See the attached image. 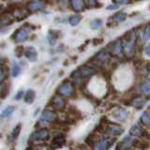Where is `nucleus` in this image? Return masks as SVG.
<instances>
[{
	"label": "nucleus",
	"instance_id": "f257e3e1",
	"mask_svg": "<svg viewBox=\"0 0 150 150\" xmlns=\"http://www.w3.org/2000/svg\"><path fill=\"white\" fill-rule=\"evenodd\" d=\"M121 41L124 53L129 57H133L136 51V41H137V35H136L135 29H131L127 32Z\"/></svg>",
	"mask_w": 150,
	"mask_h": 150
},
{
	"label": "nucleus",
	"instance_id": "f03ea898",
	"mask_svg": "<svg viewBox=\"0 0 150 150\" xmlns=\"http://www.w3.org/2000/svg\"><path fill=\"white\" fill-rule=\"evenodd\" d=\"M111 56L112 55L110 54L108 49H101L100 52H98V53L93 56L91 60H89V62H90V64L93 65L95 68L100 69L102 66H105L110 62Z\"/></svg>",
	"mask_w": 150,
	"mask_h": 150
},
{
	"label": "nucleus",
	"instance_id": "7ed1b4c3",
	"mask_svg": "<svg viewBox=\"0 0 150 150\" xmlns=\"http://www.w3.org/2000/svg\"><path fill=\"white\" fill-rule=\"evenodd\" d=\"M74 93V86L70 81H64L57 88V94L63 97H71Z\"/></svg>",
	"mask_w": 150,
	"mask_h": 150
},
{
	"label": "nucleus",
	"instance_id": "20e7f679",
	"mask_svg": "<svg viewBox=\"0 0 150 150\" xmlns=\"http://www.w3.org/2000/svg\"><path fill=\"white\" fill-rule=\"evenodd\" d=\"M109 48L110 50L108 51H109L111 55L119 58H122L124 56V50H123V46H122L121 40H116L115 41H112L109 45Z\"/></svg>",
	"mask_w": 150,
	"mask_h": 150
},
{
	"label": "nucleus",
	"instance_id": "39448f33",
	"mask_svg": "<svg viewBox=\"0 0 150 150\" xmlns=\"http://www.w3.org/2000/svg\"><path fill=\"white\" fill-rule=\"evenodd\" d=\"M50 137V133L48 129H41L37 130L34 132L29 139V142H34V143H40V142H46Z\"/></svg>",
	"mask_w": 150,
	"mask_h": 150
},
{
	"label": "nucleus",
	"instance_id": "423d86ee",
	"mask_svg": "<svg viewBox=\"0 0 150 150\" xmlns=\"http://www.w3.org/2000/svg\"><path fill=\"white\" fill-rule=\"evenodd\" d=\"M127 13L125 11H118V12H116L115 13L114 15H112L110 18H109V20H108V23H107V25L108 26H115V25H119V23H123L126 21V19H127Z\"/></svg>",
	"mask_w": 150,
	"mask_h": 150
},
{
	"label": "nucleus",
	"instance_id": "0eeeda50",
	"mask_svg": "<svg viewBox=\"0 0 150 150\" xmlns=\"http://www.w3.org/2000/svg\"><path fill=\"white\" fill-rule=\"evenodd\" d=\"M28 37H29V33L25 29V28L21 27L13 33V35L11 37V39L14 40L15 43H21V42L25 41Z\"/></svg>",
	"mask_w": 150,
	"mask_h": 150
},
{
	"label": "nucleus",
	"instance_id": "6e6552de",
	"mask_svg": "<svg viewBox=\"0 0 150 150\" xmlns=\"http://www.w3.org/2000/svg\"><path fill=\"white\" fill-rule=\"evenodd\" d=\"M44 7L45 3L44 1H41V0H31L26 4V9L30 13L40 11L44 8Z\"/></svg>",
	"mask_w": 150,
	"mask_h": 150
},
{
	"label": "nucleus",
	"instance_id": "1a4fd4ad",
	"mask_svg": "<svg viewBox=\"0 0 150 150\" xmlns=\"http://www.w3.org/2000/svg\"><path fill=\"white\" fill-rule=\"evenodd\" d=\"M56 119H57V115H56L54 112L51 110H44L40 115V123L49 124V123H52V122H54Z\"/></svg>",
	"mask_w": 150,
	"mask_h": 150
},
{
	"label": "nucleus",
	"instance_id": "9d476101",
	"mask_svg": "<svg viewBox=\"0 0 150 150\" xmlns=\"http://www.w3.org/2000/svg\"><path fill=\"white\" fill-rule=\"evenodd\" d=\"M52 107L56 111H63L66 108V101L60 95H55L51 100Z\"/></svg>",
	"mask_w": 150,
	"mask_h": 150
},
{
	"label": "nucleus",
	"instance_id": "9b49d317",
	"mask_svg": "<svg viewBox=\"0 0 150 150\" xmlns=\"http://www.w3.org/2000/svg\"><path fill=\"white\" fill-rule=\"evenodd\" d=\"M112 144V139L104 138L95 144V150H108Z\"/></svg>",
	"mask_w": 150,
	"mask_h": 150
},
{
	"label": "nucleus",
	"instance_id": "f8f14e48",
	"mask_svg": "<svg viewBox=\"0 0 150 150\" xmlns=\"http://www.w3.org/2000/svg\"><path fill=\"white\" fill-rule=\"evenodd\" d=\"M23 54L30 62H35L38 59V52L33 46H27Z\"/></svg>",
	"mask_w": 150,
	"mask_h": 150
},
{
	"label": "nucleus",
	"instance_id": "ddd939ff",
	"mask_svg": "<svg viewBox=\"0 0 150 150\" xmlns=\"http://www.w3.org/2000/svg\"><path fill=\"white\" fill-rule=\"evenodd\" d=\"M105 129H106V131L109 134L112 135V136H118V135H121L122 133L124 132V129L121 128L120 126L118 125H106L105 126Z\"/></svg>",
	"mask_w": 150,
	"mask_h": 150
},
{
	"label": "nucleus",
	"instance_id": "4468645a",
	"mask_svg": "<svg viewBox=\"0 0 150 150\" xmlns=\"http://www.w3.org/2000/svg\"><path fill=\"white\" fill-rule=\"evenodd\" d=\"M66 142V137L63 133H58L56 134L53 141H52V147L53 148H59L65 144Z\"/></svg>",
	"mask_w": 150,
	"mask_h": 150
},
{
	"label": "nucleus",
	"instance_id": "2eb2a0df",
	"mask_svg": "<svg viewBox=\"0 0 150 150\" xmlns=\"http://www.w3.org/2000/svg\"><path fill=\"white\" fill-rule=\"evenodd\" d=\"M70 7L75 12H80L84 9L86 4L83 0H70Z\"/></svg>",
	"mask_w": 150,
	"mask_h": 150
},
{
	"label": "nucleus",
	"instance_id": "dca6fc26",
	"mask_svg": "<svg viewBox=\"0 0 150 150\" xmlns=\"http://www.w3.org/2000/svg\"><path fill=\"white\" fill-rule=\"evenodd\" d=\"M130 102H131L130 103L131 105H133L136 109L140 110V109H142V108H144V105L146 104L147 98H143V97H137V98H134L133 100H131Z\"/></svg>",
	"mask_w": 150,
	"mask_h": 150
},
{
	"label": "nucleus",
	"instance_id": "f3484780",
	"mask_svg": "<svg viewBox=\"0 0 150 150\" xmlns=\"http://www.w3.org/2000/svg\"><path fill=\"white\" fill-rule=\"evenodd\" d=\"M112 116L118 121L123 122L127 119V117H128V112H127V111L123 109V108H119V109L115 110L112 112Z\"/></svg>",
	"mask_w": 150,
	"mask_h": 150
},
{
	"label": "nucleus",
	"instance_id": "a211bd4d",
	"mask_svg": "<svg viewBox=\"0 0 150 150\" xmlns=\"http://www.w3.org/2000/svg\"><path fill=\"white\" fill-rule=\"evenodd\" d=\"M136 142L137 141H135L131 136H126V137L123 139V141L121 142V144H119L117 146H119L120 149L123 147V148H129L130 146H132V145H135L136 144Z\"/></svg>",
	"mask_w": 150,
	"mask_h": 150
},
{
	"label": "nucleus",
	"instance_id": "6ab92c4d",
	"mask_svg": "<svg viewBox=\"0 0 150 150\" xmlns=\"http://www.w3.org/2000/svg\"><path fill=\"white\" fill-rule=\"evenodd\" d=\"M144 130L141 128L139 125H133L129 129V134L133 137H141V136H144Z\"/></svg>",
	"mask_w": 150,
	"mask_h": 150
},
{
	"label": "nucleus",
	"instance_id": "aec40b11",
	"mask_svg": "<svg viewBox=\"0 0 150 150\" xmlns=\"http://www.w3.org/2000/svg\"><path fill=\"white\" fill-rule=\"evenodd\" d=\"M35 98H36V92L33 89H28L25 92V96H23V100H25V102L28 103V104H31V103L34 102Z\"/></svg>",
	"mask_w": 150,
	"mask_h": 150
},
{
	"label": "nucleus",
	"instance_id": "412c9836",
	"mask_svg": "<svg viewBox=\"0 0 150 150\" xmlns=\"http://www.w3.org/2000/svg\"><path fill=\"white\" fill-rule=\"evenodd\" d=\"M14 111H15V107L14 106H7L5 109L1 112V115H0V117L3 119H8L12 115Z\"/></svg>",
	"mask_w": 150,
	"mask_h": 150
},
{
	"label": "nucleus",
	"instance_id": "4be33fe9",
	"mask_svg": "<svg viewBox=\"0 0 150 150\" xmlns=\"http://www.w3.org/2000/svg\"><path fill=\"white\" fill-rule=\"evenodd\" d=\"M103 22L101 19H94V20L89 22V26L93 30H100L102 27Z\"/></svg>",
	"mask_w": 150,
	"mask_h": 150
},
{
	"label": "nucleus",
	"instance_id": "5701e85b",
	"mask_svg": "<svg viewBox=\"0 0 150 150\" xmlns=\"http://www.w3.org/2000/svg\"><path fill=\"white\" fill-rule=\"evenodd\" d=\"M140 121L142 122L143 125L145 127H149L150 125V115L148 111H144L140 116Z\"/></svg>",
	"mask_w": 150,
	"mask_h": 150
},
{
	"label": "nucleus",
	"instance_id": "b1692460",
	"mask_svg": "<svg viewBox=\"0 0 150 150\" xmlns=\"http://www.w3.org/2000/svg\"><path fill=\"white\" fill-rule=\"evenodd\" d=\"M81 21H82V16L79 15V14H74V15H71L69 18V23L72 26L78 25Z\"/></svg>",
	"mask_w": 150,
	"mask_h": 150
},
{
	"label": "nucleus",
	"instance_id": "393cba45",
	"mask_svg": "<svg viewBox=\"0 0 150 150\" xmlns=\"http://www.w3.org/2000/svg\"><path fill=\"white\" fill-rule=\"evenodd\" d=\"M59 32H56V31H50L48 33V36H47V39H48V41H49V43L51 45H54L55 44V42H56V40L58 39V37L57 34H58Z\"/></svg>",
	"mask_w": 150,
	"mask_h": 150
},
{
	"label": "nucleus",
	"instance_id": "a878e982",
	"mask_svg": "<svg viewBox=\"0 0 150 150\" xmlns=\"http://www.w3.org/2000/svg\"><path fill=\"white\" fill-rule=\"evenodd\" d=\"M14 16L17 19V21H21L23 19L26 18L27 14L25 11H23V8L21 7H19L15 11H14Z\"/></svg>",
	"mask_w": 150,
	"mask_h": 150
},
{
	"label": "nucleus",
	"instance_id": "bb28decb",
	"mask_svg": "<svg viewBox=\"0 0 150 150\" xmlns=\"http://www.w3.org/2000/svg\"><path fill=\"white\" fill-rule=\"evenodd\" d=\"M140 89H141V91H142V93L144 94V95L148 97L149 94H150V83H149V82L148 81L144 82L140 86Z\"/></svg>",
	"mask_w": 150,
	"mask_h": 150
},
{
	"label": "nucleus",
	"instance_id": "cd10ccee",
	"mask_svg": "<svg viewBox=\"0 0 150 150\" xmlns=\"http://www.w3.org/2000/svg\"><path fill=\"white\" fill-rule=\"evenodd\" d=\"M21 74V67L18 63L14 62L11 68V75L12 77H18Z\"/></svg>",
	"mask_w": 150,
	"mask_h": 150
},
{
	"label": "nucleus",
	"instance_id": "c85d7f7f",
	"mask_svg": "<svg viewBox=\"0 0 150 150\" xmlns=\"http://www.w3.org/2000/svg\"><path fill=\"white\" fill-rule=\"evenodd\" d=\"M21 130H22V124H18L15 128L13 129L12 130V133H11V138L12 140H16L18 137H19V135H20V132H21Z\"/></svg>",
	"mask_w": 150,
	"mask_h": 150
},
{
	"label": "nucleus",
	"instance_id": "c756f323",
	"mask_svg": "<svg viewBox=\"0 0 150 150\" xmlns=\"http://www.w3.org/2000/svg\"><path fill=\"white\" fill-rule=\"evenodd\" d=\"M143 38L145 41H148L150 39V27H149L148 23L144 26V30H143Z\"/></svg>",
	"mask_w": 150,
	"mask_h": 150
},
{
	"label": "nucleus",
	"instance_id": "7c9ffc66",
	"mask_svg": "<svg viewBox=\"0 0 150 150\" xmlns=\"http://www.w3.org/2000/svg\"><path fill=\"white\" fill-rule=\"evenodd\" d=\"M23 53H25V48L21 45L17 46L15 48V50H14V54H15V56L18 58H21L23 54Z\"/></svg>",
	"mask_w": 150,
	"mask_h": 150
},
{
	"label": "nucleus",
	"instance_id": "2f4dec72",
	"mask_svg": "<svg viewBox=\"0 0 150 150\" xmlns=\"http://www.w3.org/2000/svg\"><path fill=\"white\" fill-rule=\"evenodd\" d=\"M84 4H86L89 8H98V5H100V4L98 3L97 0H86V2H84Z\"/></svg>",
	"mask_w": 150,
	"mask_h": 150
},
{
	"label": "nucleus",
	"instance_id": "473e14b6",
	"mask_svg": "<svg viewBox=\"0 0 150 150\" xmlns=\"http://www.w3.org/2000/svg\"><path fill=\"white\" fill-rule=\"evenodd\" d=\"M8 94V88L7 84H5V86L1 88V91H0V97L2 98H5Z\"/></svg>",
	"mask_w": 150,
	"mask_h": 150
},
{
	"label": "nucleus",
	"instance_id": "72a5a7b5",
	"mask_svg": "<svg viewBox=\"0 0 150 150\" xmlns=\"http://www.w3.org/2000/svg\"><path fill=\"white\" fill-rule=\"evenodd\" d=\"M115 4H118V5H127L129 4L131 2V0H112Z\"/></svg>",
	"mask_w": 150,
	"mask_h": 150
},
{
	"label": "nucleus",
	"instance_id": "f704fd0d",
	"mask_svg": "<svg viewBox=\"0 0 150 150\" xmlns=\"http://www.w3.org/2000/svg\"><path fill=\"white\" fill-rule=\"evenodd\" d=\"M23 94H25V92H23V89H21V90H19V91H18L17 95L15 96V98H15L16 100H20L21 98H23Z\"/></svg>",
	"mask_w": 150,
	"mask_h": 150
},
{
	"label": "nucleus",
	"instance_id": "c9c22d12",
	"mask_svg": "<svg viewBox=\"0 0 150 150\" xmlns=\"http://www.w3.org/2000/svg\"><path fill=\"white\" fill-rule=\"evenodd\" d=\"M103 42V39L102 38H98V39H95L93 40V44L94 45H98V44H100Z\"/></svg>",
	"mask_w": 150,
	"mask_h": 150
},
{
	"label": "nucleus",
	"instance_id": "e433bc0d",
	"mask_svg": "<svg viewBox=\"0 0 150 150\" xmlns=\"http://www.w3.org/2000/svg\"><path fill=\"white\" fill-rule=\"evenodd\" d=\"M5 78V71L2 67H0V82H2Z\"/></svg>",
	"mask_w": 150,
	"mask_h": 150
},
{
	"label": "nucleus",
	"instance_id": "4c0bfd02",
	"mask_svg": "<svg viewBox=\"0 0 150 150\" xmlns=\"http://www.w3.org/2000/svg\"><path fill=\"white\" fill-rule=\"evenodd\" d=\"M117 8H118V6H117V4H114V5H110V6L107 7V9L108 11H111V9H116Z\"/></svg>",
	"mask_w": 150,
	"mask_h": 150
},
{
	"label": "nucleus",
	"instance_id": "58836bf2",
	"mask_svg": "<svg viewBox=\"0 0 150 150\" xmlns=\"http://www.w3.org/2000/svg\"><path fill=\"white\" fill-rule=\"evenodd\" d=\"M149 49H150V46L147 45V46H146V48H145V54H146L147 56L150 55V51H149Z\"/></svg>",
	"mask_w": 150,
	"mask_h": 150
},
{
	"label": "nucleus",
	"instance_id": "ea45409f",
	"mask_svg": "<svg viewBox=\"0 0 150 150\" xmlns=\"http://www.w3.org/2000/svg\"><path fill=\"white\" fill-rule=\"evenodd\" d=\"M25 150H33L32 148H27V149H25Z\"/></svg>",
	"mask_w": 150,
	"mask_h": 150
},
{
	"label": "nucleus",
	"instance_id": "a19ab883",
	"mask_svg": "<svg viewBox=\"0 0 150 150\" xmlns=\"http://www.w3.org/2000/svg\"><path fill=\"white\" fill-rule=\"evenodd\" d=\"M137 1H141V0H137Z\"/></svg>",
	"mask_w": 150,
	"mask_h": 150
}]
</instances>
